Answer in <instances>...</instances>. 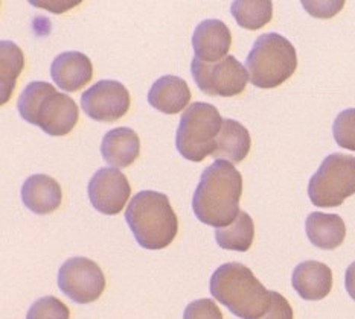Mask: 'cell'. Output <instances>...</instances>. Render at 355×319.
<instances>
[{
	"instance_id": "20",
	"label": "cell",
	"mask_w": 355,
	"mask_h": 319,
	"mask_svg": "<svg viewBox=\"0 0 355 319\" xmlns=\"http://www.w3.org/2000/svg\"><path fill=\"white\" fill-rule=\"evenodd\" d=\"M254 239V224L250 215L239 212L236 219L225 228H215V240L223 250L245 253Z\"/></svg>"
},
{
	"instance_id": "26",
	"label": "cell",
	"mask_w": 355,
	"mask_h": 319,
	"mask_svg": "<svg viewBox=\"0 0 355 319\" xmlns=\"http://www.w3.org/2000/svg\"><path fill=\"white\" fill-rule=\"evenodd\" d=\"M293 309L290 302L285 300L281 293L270 291V304L266 313L258 319H293Z\"/></svg>"
},
{
	"instance_id": "10",
	"label": "cell",
	"mask_w": 355,
	"mask_h": 319,
	"mask_svg": "<svg viewBox=\"0 0 355 319\" xmlns=\"http://www.w3.org/2000/svg\"><path fill=\"white\" fill-rule=\"evenodd\" d=\"M130 93L119 81L103 80L81 96L83 111L96 122H116L130 110Z\"/></svg>"
},
{
	"instance_id": "21",
	"label": "cell",
	"mask_w": 355,
	"mask_h": 319,
	"mask_svg": "<svg viewBox=\"0 0 355 319\" xmlns=\"http://www.w3.org/2000/svg\"><path fill=\"white\" fill-rule=\"evenodd\" d=\"M25 67V58L23 52L17 44L12 42L0 43V87H2V100L6 104L10 100L15 89V82Z\"/></svg>"
},
{
	"instance_id": "17",
	"label": "cell",
	"mask_w": 355,
	"mask_h": 319,
	"mask_svg": "<svg viewBox=\"0 0 355 319\" xmlns=\"http://www.w3.org/2000/svg\"><path fill=\"white\" fill-rule=\"evenodd\" d=\"M101 154L107 165L118 169L131 166L141 154V140L137 132L127 127L110 129L103 138Z\"/></svg>"
},
{
	"instance_id": "4",
	"label": "cell",
	"mask_w": 355,
	"mask_h": 319,
	"mask_svg": "<svg viewBox=\"0 0 355 319\" xmlns=\"http://www.w3.org/2000/svg\"><path fill=\"white\" fill-rule=\"evenodd\" d=\"M17 110L23 120L52 137L69 134L80 118L75 100L44 81H34L26 85L19 98Z\"/></svg>"
},
{
	"instance_id": "3",
	"label": "cell",
	"mask_w": 355,
	"mask_h": 319,
	"mask_svg": "<svg viewBox=\"0 0 355 319\" xmlns=\"http://www.w3.org/2000/svg\"><path fill=\"white\" fill-rule=\"evenodd\" d=\"M209 289L212 297L241 319H258L270 304V291L243 263H225L214 272Z\"/></svg>"
},
{
	"instance_id": "14",
	"label": "cell",
	"mask_w": 355,
	"mask_h": 319,
	"mask_svg": "<svg viewBox=\"0 0 355 319\" xmlns=\"http://www.w3.org/2000/svg\"><path fill=\"white\" fill-rule=\"evenodd\" d=\"M291 284L300 298L319 301L329 295L333 289V271L322 262L306 260L299 263L293 271Z\"/></svg>"
},
{
	"instance_id": "13",
	"label": "cell",
	"mask_w": 355,
	"mask_h": 319,
	"mask_svg": "<svg viewBox=\"0 0 355 319\" xmlns=\"http://www.w3.org/2000/svg\"><path fill=\"white\" fill-rule=\"evenodd\" d=\"M51 78L64 91H78L94 78V66L83 52H63L52 61Z\"/></svg>"
},
{
	"instance_id": "6",
	"label": "cell",
	"mask_w": 355,
	"mask_h": 319,
	"mask_svg": "<svg viewBox=\"0 0 355 319\" xmlns=\"http://www.w3.org/2000/svg\"><path fill=\"white\" fill-rule=\"evenodd\" d=\"M217 107L206 102H194L182 114L177 128L175 146L183 158L200 163L214 154L217 137L223 127Z\"/></svg>"
},
{
	"instance_id": "22",
	"label": "cell",
	"mask_w": 355,
	"mask_h": 319,
	"mask_svg": "<svg viewBox=\"0 0 355 319\" xmlns=\"http://www.w3.org/2000/svg\"><path fill=\"white\" fill-rule=\"evenodd\" d=\"M236 23L244 29L264 28L273 17V3L270 0H236L230 6Z\"/></svg>"
},
{
	"instance_id": "8",
	"label": "cell",
	"mask_w": 355,
	"mask_h": 319,
	"mask_svg": "<svg viewBox=\"0 0 355 319\" xmlns=\"http://www.w3.org/2000/svg\"><path fill=\"white\" fill-rule=\"evenodd\" d=\"M191 72L197 87L209 96L230 98L241 95L250 81L245 67L232 55L214 64L194 58L191 63Z\"/></svg>"
},
{
	"instance_id": "18",
	"label": "cell",
	"mask_w": 355,
	"mask_h": 319,
	"mask_svg": "<svg viewBox=\"0 0 355 319\" xmlns=\"http://www.w3.org/2000/svg\"><path fill=\"white\" fill-rule=\"evenodd\" d=\"M250 146L252 138L247 128L234 119H225L212 157L238 165L249 155Z\"/></svg>"
},
{
	"instance_id": "15",
	"label": "cell",
	"mask_w": 355,
	"mask_h": 319,
	"mask_svg": "<svg viewBox=\"0 0 355 319\" xmlns=\"http://www.w3.org/2000/svg\"><path fill=\"white\" fill-rule=\"evenodd\" d=\"M21 201L35 215H49L58 210L63 201L61 185L52 176L37 174L21 185Z\"/></svg>"
},
{
	"instance_id": "28",
	"label": "cell",
	"mask_w": 355,
	"mask_h": 319,
	"mask_svg": "<svg viewBox=\"0 0 355 319\" xmlns=\"http://www.w3.org/2000/svg\"><path fill=\"white\" fill-rule=\"evenodd\" d=\"M345 286L346 291L351 295V298L355 301V262L349 264V268L346 269L345 275Z\"/></svg>"
},
{
	"instance_id": "23",
	"label": "cell",
	"mask_w": 355,
	"mask_h": 319,
	"mask_svg": "<svg viewBox=\"0 0 355 319\" xmlns=\"http://www.w3.org/2000/svg\"><path fill=\"white\" fill-rule=\"evenodd\" d=\"M26 319H71V310L55 297H43L31 306Z\"/></svg>"
},
{
	"instance_id": "16",
	"label": "cell",
	"mask_w": 355,
	"mask_h": 319,
	"mask_svg": "<svg viewBox=\"0 0 355 319\" xmlns=\"http://www.w3.org/2000/svg\"><path fill=\"white\" fill-rule=\"evenodd\" d=\"M191 90L188 82L180 76L166 75L153 84L148 91V102L157 111L177 114L189 105Z\"/></svg>"
},
{
	"instance_id": "29",
	"label": "cell",
	"mask_w": 355,
	"mask_h": 319,
	"mask_svg": "<svg viewBox=\"0 0 355 319\" xmlns=\"http://www.w3.org/2000/svg\"><path fill=\"white\" fill-rule=\"evenodd\" d=\"M53 3H55V2H53ZM66 3V2H64ZM76 3H80V0H76V2H67L66 5H63V6H61V8H55V6H53L52 5V2H38V0H35V2H34V0H33V2H31V5H34V6H37V8H46V10H49V11H52V12H64L66 10H67V8H72V6H75Z\"/></svg>"
},
{
	"instance_id": "24",
	"label": "cell",
	"mask_w": 355,
	"mask_h": 319,
	"mask_svg": "<svg viewBox=\"0 0 355 319\" xmlns=\"http://www.w3.org/2000/svg\"><path fill=\"white\" fill-rule=\"evenodd\" d=\"M337 145L343 149L355 151V108H348L337 116L333 125Z\"/></svg>"
},
{
	"instance_id": "2",
	"label": "cell",
	"mask_w": 355,
	"mask_h": 319,
	"mask_svg": "<svg viewBox=\"0 0 355 319\" xmlns=\"http://www.w3.org/2000/svg\"><path fill=\"white\" fill-rule=\"evenodd\" d=\"M125 221L136 242L145 250H164L179 231V219L165 193L144 190L131 198Z\"/></svg>"
},
{
	"instance_id": "11",
	"label": "cell",
	"mask_w": 355,
	"mask_h": 319,
	"mask_svg": "<svg viewBox=\"0 0 355 319\" xmlns=\"http://www.w3.org/2000/svg\"><path fill=\"white\" fill-rule=\"evenodd\" d=\"M89 198L99 213L119 215L131 197V185L119 169L101 167L89 181Z\"/></svg>"
},
{
	"instance_id": "9",
	"label": "cell",
	"mask_w": 355,
	"mask_h": 319,
	"mask_svg": "<svg viewBox=\"0 0 355 319\" xmlns=\"http://www.w3.org/2000/svg\"><path fill=\"white\" fill-rule=\"evenodd\" d=\"M58 287L67 298L89 304L101 297L105 289V277L99 264L86 257H73L58 271Z\"/></svg>"
},
{
	"instance_id": "12",
	"label": "cell",
	"mask_w": 355,
	"mask_h": 319,
	"mask_svg": "<svg viewBox=\"0 0 355 319\" xmlns=\"http://www.w3.org/2000/svg\"><path fill=\"white\" fill-rule=\"evenodd\" d=\"M230 46H232V34L226 23L221 20H205L192 34V48H194L196 58L203 63L214 64L226 58Z\"/></svg>"
},
{
	"instance_id": "5",
	"label": "cell",
	"mask_w": 355,
	"mask_h": 319,
	"mask_svg": "<svg viewBox=\"0 0 355 319\" xmlns=\"http://www.w3.org/2000/svg\"><path fill=\"white\" fill-rule=\"evenodd\" d=\"M250 82L258 89L279 87L297 69V53L287 38L268 33L253 43L245 60Z\"/></svg>"
},
{
	"instance_id": "25",
	"label": "cell",
	"mask_w": 355,
	"mask_h": 319,
	"mask_svg": "<svg viewBox=\"0 0 355 319\" xmlns=\"http://www.w3.org/2000/svg\"><path fill=\"white\" fill-rule=\"evenodd\" d=\"M183 319H223V313L214 300L205 298L192 301L184 309Z\"/></svg>"
},
{
	"instance_id": "7",
	"label": "cell",
	"mask_w": 355,
	"mask_h": 319,
	"mask_svg": "<svg viewBox=\"0 0 355 319\" xmlns=\"http://www.w3.org/2000/svg\"><path fill=\"white\" fill-rule=\"evenodd\" d=\"M354 193L355 157L346 154L328 155L308 184V197L320 208L342 206Z\"/></svg>"
},
{
	"instance_id": "19",
	"label": "cell",
	"mask_w": 355,
	"mask_h": 319,
	"mask_svg": "<svg viewBox=\"0 0 355 319\" xmlns=\"http://www.w3.org/2000/svg\"><path fill=\"white\" fill-rule=\"evenodd\" d=\"M306 236L320 250H336L346 237V225L338 215L314 212L306 217Z\"/></svg>"
},
{
	"instance_id": "1",
	"label": "cell",
	"mask_w": 355,
	"mask_h": 319,
	"mask_svg": "<svg viewBox=\"0 0 355 319\" xmlns=\"http://www.w3.org/2000/svg\"><path fill=\"white\" fill-rule=\"evenodd\" d=\"M243 194V176L232 163L215 160L200 178L192 198V210L200 222L225 228L239 213Z\"/></svg>"
},
{
	"instance_id": "27",
	"label": "cell",
	"mask_w": 355,
	"mask_h": 319,
	"mask_svg": "<svg viewBox=\"0 0 355 319\" xmlns=\"http://www.w3.org/2000/svg\"><path fill=\"white\" fill-rule=\"evenodd\" d=\"M345 5L343 0H334V2H311V0H304L302 6L310 12L313 17L318 19H331L342 10Z\"/></svg>"
}]
</instances>
